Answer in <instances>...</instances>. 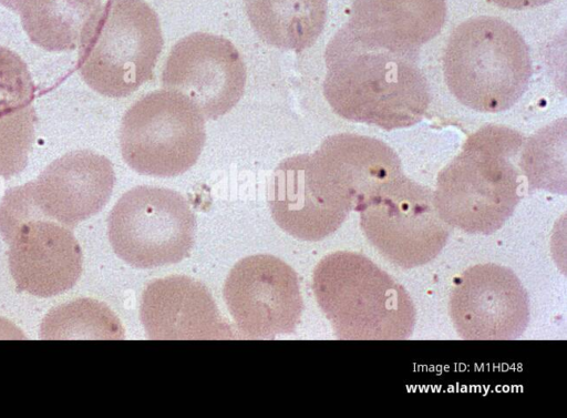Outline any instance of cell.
Listing matches in <instances>:
<instances>
[{"label":"cell","mask_w":567,"mask_h":418,"mask_svg":"<svg viewBox=\"0 0 567 418\" xmlns=\"http://www.w3.org/2000/svg\"><path fill=\"white\" fill-rule=\"evenodd\" d=\"M42 339H123L118 318L103 303L81 298L52 309L41 324Z\"/></svg>","instance_id":"d6986e66"},{"label":"cell","mask_w":567,"mask_h":418,"mask_svg":"<svg viewBox=\"0 0 567 418\" xmlns=\"http://www.w3.org/2000/svg\"><path fill=\"white\" fill-rule=\"evenodd\" d=\"M164 44L159 19L143 0H109L80 47L85 83L109 98H124L152 79Z\"/></svg>","instance_id":"5b68a950"},{"label":"cell","mask_w":567,"mask_h":418,"mask_svg":"<svg viewBox=\"0 0 567 418\" xmlns=\"http://www.w3.org/2000/svg\"><path fill=\"white\" fill-rule=\"evenodd\" d=\"M491 2L506 9L523 10L544 6L553 0H489Z\"/></svg>","instance_id":"7402d4cb"},{"label":"cell","mask_w":567,"mask_h":418,"mask_svg":"<svg viewBox=\"0 0 567 418\" xmlns=\"http://www.w3.org/2000/svg\"><path fill=\"white\" fill-rule=\"evenodd\" d=\"M34 122L35 111L30 104L0 118V176L9 179L27 166Z\"/></svg>","instance_id":"ffe728a7"},{"label":"cell","mask_w":567,"mask_h":418,"mask_svg":"<svg viewBox=\"0 0 567 418\" xmlns=\"http://www.w3.org/2000/svg\"><path fill=\"white\" fill-rule=\"evenodd\" d=\"M449 312L464 339H516L528 325L529 300L512 269L494 263L478 264L455 281Z\"/></svg>","instance_id":"4fadbf2b"},{"label":"cell","mask_w":567,"mask_h":418,"mask_svg":"<svg viewBox=\"0 0 567 418\" xmlns=\"http://www.w3.org/2000/svg\"><path fill=\"white\" fill-rule=\"evenodd\" d=\"M443 69L451 93L463 105L492 113L511 109L526 92L533 72L523 37L489 16L467 19L454 29Z\"/></svg>","instance_id":"277c9868"},{"label":"cell","mask_w":567,"mask_h":418,"mask_svg":"<svg viewBox=\"0 0 567 418\" xmlns=\"http://www.w3.org/2000/svg\"><path fill=\"white\" fill-rule=\"evenodd\" d=\"M297 161L315 200L346 218L382 184L402 174L400 157L386 143L351 133L326 137L317 151L297 155Z\"/></svg>","instance_id":"30bf717a"},{"label":"cell","mask_w":567,"mask_h":418,"mask_svg":"<svg viewBox=\"0 0 567 418\" xmlns=\"http://www.w3.org/2000/svg\"><path fill=\"white\" fill-rule=\"evenodd\" d=\"M206 139L205 121L183 94L153 91L124 114L120 145L124 161L140 174L172 177L189 170Z\"/></svg>","instance_id":"52a82bcc"},{"label":"cell","mask_w":567,"mask_h":418,"mask_svg":"<svg viewBox=\"0 0 567 418\" xmlns=\"http://www.w3.org/2000/svg\"><path fill=\"white\" fill-rule=\"evenodd\" d=\"M445 18V0H354L347 24L377 45L419 53L440 33Z\"/></svg>","instance_id":"2e32d148"},{"label":"cell","mask_w":567,"mask_h":418,"mask_svg":"<svg viewBox=\"0 0 567 418\" xmlns=\"http://www.w3.org/2000/svg\"><path fill=\"white\" fill-rule=\"evenodd\" d=\"M0 3L13 11L19 12L21 0H0Z\"/></svg>","instance_id":"603a6c76"},{"label":"cell","mask_w":567,"mask_h":418,"mask_svg":"<svg viewBox=\"0 0 567 418\" xmlns=\"http://www.w3.org/2000/svg\"><path fill=\"white\" fill-rule=\"evenodd\" d=\"M312 288L339 339H405L413 333L415 307L406 289L362 254L323 257Z\"/></svg>","instance_id":"3957f363"},{"label":"cell","mask_w":567,"mask_h":418,"mask_svg":"<svg viewBox=\"0 0 567 418\" xmlns=\"http://www.w3.org/2000/svg\"><path fill=\"white\" fill-rule=\"evenodd\" d=\"M166 90L185 95L206 119H217L239 101L246 84V67L226 38L194 32L171 50L162 72Z\"/></svg>","instance_id":"7c38bea8"},{"label":"cell","mask_w":567,"mask_h":418,"mask_svg":"<svg viewBox=\"0 0 567 418\" xmlns=\"http://www.w3.org/2000/svg\"><path fill=\"white\" fill-rule=\"evenodd\" d=\"M246 13L256 33L267 44L302 51L321 34L327 0H245Z\"/></svg>","instance_id":"ac0fdd59"},{"label":"cell","mask_w":567,"mask_h":418,"mask_svg":"<svg viewBox=\"0 0 567 418\" xmlns=\"http://www.w3.org/2000/svg\"><path fill=\"white\" fill-rule=\"evenodd\" d=\"M33 98L34 84L25 62L0 47V118L29 105Z\"/></svg>","instance_id":"44dd1931"},{"label":"cell","mask_w":567,"mask_h":418,"mask_svg":"<svg viewBox=\"0 0 567 418\" xmlns=\"http://www.w3.org/2000/svg\"><path fill=\"white\" fill-rule=\"evenodd\" d=\"M142 324L152 339H230L207 287L187 276L150 283L140 307Z\"/></svg>","instance_id":"9a60e30c"},{"label":"cell","mask_w":567,"mask_h":418,"mask_svg":"<svg viewBox=\"0 0 567 418\" xmlns=\"http://www.w3.org/2000/svg\"><path fill=\"white\" fill-rule=\"evenodd\" d=\"M0 234L9 244L11 276L21 292L59 295L82 273V251L70 227L45 216L32 182L8 190L0 202Z\"/></svg>","instance_id":"8992f818"},{"label":"cell","mask_w":567,"mask_h":418,"mask_svg":"<svg viewBox=\"0 0 567 418\" xmlns=\"http://www.w3.org/2000/svg\"><path fill=\"white\" fill-rule=\"evenodd\" d=\"M523 135L486 124L471 134L462 151L437 175L434 201L451 227L470 234H493L513 215L519 200L514 163Z\"/></svg>","instance_id":"7a4b0ae2"},{"label":"cell","mask_w":567,"mask_h":418,"mask_svg":"<svg viewBox=\"0 0 567 418\" xmlns=\"http://www.w3.org/2000/svg\"><path fill=\"white\" fill-rule=\"evenodd\" d=\"M195 226V215L182 194L144 185L124 193L107 220L113 251L137 268L181 262L193 247Z\"/></svg>","instance_id":"9c48e42d"},{"label":"cell","mask_w":567,"mask_h":418,"mask_svg":"<svg viewBox=\"0 0 567 418\" xmlns=\"http://www.w3.org/2000/svg\"><path fill=\"white\" fill-rule=\"evenodd\" d=\"M31 182L43 214L72 228L109 202L115 174L109 159L81 150L56 159Z\"/></svg>","instance_id":"5bb4252c"},{"label":"cell","mask_w":567,"mask_h":418,"mask_svg":"<svg viewBox=\"0 0 567 418\" xmlns=\"http://www.w3.org/2000/svg\"><path fill=\"white\" fill-rule=\"evenodd\" d=\"M101 10V0H21L19 13L34 44L66 51L83 44Z\"/></svg>","instance_id":"e0dca14e"},{"label":"cell","mask_w":567,"mask_h":418,"mask_svg":"<svg viewBox=\"0 0 567 418\" xmlns=\"http://www.w3.org/2000/svg\"><path fill=\"white\" fill-rule=\"evenodd\" d=\"M324 60V98L346 120L391 131L420 122L430 105L419 53L377 45L346 23L328 43Z\"/></svg>","instance_id":"6da1fadb"},{"label":"cell","mask_w":567,"mask_h":418,"mask_svg":"<svg viewBox=\"0 0 567 418\" xmlns=\"http://www.w3.org/2000/svg\"><path fill=\"white\" fill-rule=\"evenodd\" d=\"M358 212L370 244L402 268L431 262L451 233L439 214L434 192L403 173L382 184Z\"/></svg>","instance_id":"ba28073f"},{"label":"cell","mask_w":567,"mask_h":418,"mask_svg":"<svg viewBox=\"0 0 567 418\" xmlns=\"http://www.w3.org/2000/svg\"><path fill=\"white\" fill-rule=\"evenodd\" d=\"M224 298L240 335L247 338L290 334L303 310L297 273L266 254L235 264L224 285Z\"/></svg>","instance_id":"8fae6325"}]
</instances>
